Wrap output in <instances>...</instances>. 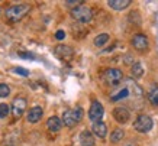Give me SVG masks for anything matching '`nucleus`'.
Segmentation results:
<instances>
[{
  "mask_svg": "<svg viewBox=\"0 0 158 146\" xmlns=\"http://www.w3.org/2000/svg\"><path fill=\"white\" fill-rule=\"evenodd\" d=\"M128 99H134V103L135 100H142V88L132 78H126V80L123 78V81L110 94V100L113 103L123 101Z\"/></svg>",
  "mask_w": 158,
  "mask_h": 146,
  "instance_id": "nucleus-1",
  "label": "nucleus"
},
{
  "mask_svg": "<svg viewBox=\"0 0 158 146\" xmlns=\"http://www.w3.org/2000/svg\"><path fill=\"white\" fill-rule=\"evenodd\" d=\"M29 10H31L29 5H13L6 9V18L10 22H19L29 13Z\"/></svg>",
  "mask_w": 158,
  "mask_h": 146,
  "instance_id": "nucleus-2",
  "label": "nucleus"
},
{
  "mask_svg": "<svg viewBox=\"0 0 158 146\" xmlns=\"http://www.w3.org/2000/svg\"><path fill=\"white\" fill-rule=\"evenodd\" d=\"M83 108L81 107H74L71 110H67L62 114V124H65L67 127H74L77 123L81 122L83 119Z\"/></svg>",
  "mask_w": 158,
  "mask_h": 146,
  "instance_id": "nucleus-3",
  "label": "nucleus"
},
{
  "mask_svg": "<svg viewBox=\"0 0 158 146\" xmlns=\"http://www.w3.org/2000/svg\"><path fill=\"white\" fill-rule=\"evenodd\" d=\"M71 16L73 19L80 22V23H89L93 19V12H91V9L89 6L80 5L77 7H74V9H71Z\"/></svg>",
  "mask_w": 158,
  "mask_h": 146,
  "instance_id": "nucleus-4",
  "label": "nucleus"
},
{
  "mask_svg": "<svg viewBox=\"0 0 158 146\" xmlns=\"http://www.w3.org/2000/svg\"><path fill=\"white\" fill-rule=\"evenodd\" d=\"M103 78H105L107 85H110V87H118V85L123 81V72L120 70H118V68H109V70H106Z\"/></svg>",
  "mask_w": 158,
  "mask_h": 146,
  "instance_id": "nucleus-5",
  "label": "nucleus"
},
{
  "mask_svg": "<svg viewBox=\"0 0 158 146\" xmlns=\"http://www.w3.org/2000/svg\"><path fill=\"white\" fill-rule=\"evenodd\" d=\"M154 126L152 119L147 116V114H141L136 117V120L134 122V129L139 133H148Z\"/></svg>",
  "mask_w": 158,
  "mask_h": 146,
  "instance_id": "nucleus-6",
  "label": "nucleus"
},
{
  "mask_svg": "<svg viewBox=\"0 0 158 146\" xmlns=\"http://www.w3.org/2000/svg\"><path fill=\"white\" fill-rule=\"evenodd\" d=\"M103 116H105V108H103L100 101L94 100V101L91 103L90 108H89V119H90L93 123H97V122H102Z\"/></svg>",
  "mask_w": 158,
  "mask_h": 146,
  "instance_id": "nucleus-7",
  "label": "nucleus"
},
{
  "mask_svg": "<svg viewBox=\"0 0 158 146\" xmlns=\"http://www.w3.org/2000/svg\"><path fill=\"white\" fill-rule=\"evenodd\" d=\"M26 106H28V101L25 97H16L12 103V113L16 119H19L23 116L25 110H26Z\"/></svg>",
  "mask_w": 158,
  "mask_h": 146,
  "instance_id": "nucleus-8",
  "label": "nucleus"
},
{
  "mask_svg": "<svg viewBox=\"0 0 158 146\" xmlns=\"http://www.w3.org/2000/svg\"><path fill=\"white\" fill-rule=\"evenodd\" d=\"M54 55L60 59H71L73 55H74V49L68 45H58V47L54 48Z\"/></svg>",
  "mask_w": 158,
  "mask_h": 146,
  "instance_id": "nucleus-9",
  "label": "nucleus"
},
{
  "mask_svg": "<svg viewBox=\"0 0 158 146\" xmlns=\"http://www.w3.org/2000/svg\"><path fill=\"white\" fill-rule=\"evenodd\" d=\"M132 47L136 51H145L149 47V41L144 33H136L134 38H132Z\"/></svg>",
  "mask_w": 158,
  "mask_h": 146,
  "instance_id": "nucleus-10",
  "label": "nucleus"
},
{
  "mask_svg": "<svg viewBox=\"0 0 158 146\" xmlns=\"http://www.w3.org/2000/svg\"><path fill=\"white\" fill-rule=\"evenodd\" d=\"M112 114H113V119H115L119 124H125V123L128 122L129 117H131L129 110H128L126 107H116V108H113Z\"/></svg>",
  "mask_w": 158,
  "mask_h": 146,
  "instance_id": "nucleus-11",
  "label": "nucleus"
},
{
  "mask_svg": "<svg viewBox=\"0 0 158 146\" xmlns=\"http://www.w3.org/2000/svg\"><path fill=\"white\" fill-rule=\"evenodd\" d=\"M44 116V110L42 107H39V106H35V107H32L31 110L28 112V114H26V120H28L29 123H38L41 119H42Z\"/></svg>",
  "mask_w": 158,
  "mask_h": 146,
  "instance_id": "nucleus-12",
  "label": "nucleus"
},
{
  "mask_svg": "<svg viewBox=\"0 0 158 146\" xmlns=\"http://www.w3.org/2000/svg\"><path fill=\"white\" fill-rule=\"evenodd\" d=\"M91 130H93V135L100 139H105L107 136V126H106L103 122H97L91 124Z\"/></svg>",
  "mask_w": 158,
  "mask_h": 146,
  "instance_id": "nucleus-13",
  "label": "nucleus"
},
{
  "mask_svg": "<svg viewBox=\"0 0 158 146\" xmlns=\"http://www.w3.org/2000/svg\"><path fill=\"white\" fill-rule=\"evenodd\" d=\"M62 120L60 117H57V116H52V117H49L48 120H47V127H48V130L49 132H52V133H57L60 132L62 129Z\"/></svg>",
  "mask_w": 158,
  "mask_h": 146,
  "instance_id": "nucleus-14",
  "label": "nucleus"
},
{
  "mask_svg": "<svg viewBox=\"0 0 158 146\" xmlns=\"http://www.w3.org/2000/svg\"><path fill=\"white\" fill-rule=\"evenodd\" d=\"M80 143H81V146H94L96 142H94L93 133L89 132V130H83L80 133Z\"/></svg>",
  "mask_w": 158,
  "mask_h": 146,
  "instance_id": "nucleus-15",
  "label": "nucleus"
},
{
  "mask_svg": "<svg viewBox=\"0 0 158 146\" xmlns=\"http://www.w3.org/2000/svg\"><path fill=\"white\" fill-rule=\"evenodd\" d=\"M107 5L113 10H123L131 5V0H109Z\"/></svg>",
  "mask_w": 158,
  "mask_h": 146,
  "instance_id": "nucleus-16",
  "label": "nucleus"
},
{
  "mask_svg": "<svg viewBox=\"0 0 158 146\" xmlns=\"http://www.w3.org/2000/svg\"><path fill=\"white\" fill-rule=\"evenodd\" d=\"M148 101L151 106L158 107V85L152 87V88L148 91Z\"/></svg>",
  "mask_w": 158,
  "mask_h": 146,
  "instance_id": "nucleus-17",
  "label": "nucleus"
},
{
  "mask_svg": "<svg viewBox=\"0 0 158 146\" xmlns=\"http://www.w3.org/2000/svg\"><path fill=\"white\" fill-rule=\"evenodd\" d=\"M131 74L135 77V78H139V77L144 75V65L141 62H135L131 67Z\"/></svg>",
  "mask_w": 158,
  "mask_h": 146,
  "instance_id": "nucleus-18",
  "label": "nucleus"
},
{
  "mask_svg": "<svg viewBox=\"0 0 158 146\" xmlns=\"http://www.w3.org/2000/svg\"><path fill=\"white\" fill-rule=\"evenodd\" d=\"M107 42H109V35H107V33H100V35H97L96 38H94V41H93L94 47H97V48L105 47Z\"/></svg>",
  "mask_w": 158,
  "mask_h": 146,
  "instance_id": "nucleus-19",
  "label": "nucleus"
},
{
  "mask_svg": "<svg viewBox=\"0 0 158 146\" xmlns=\"http://www.w3.org/2000/svg\"><path fill=\"white\" fill-rule=\"evenodd\" d=\"M123 137H125V132L122 129H115L113 132L110 133V142L112 143H119V142H122Z\"/></svg>",
  "mask_w": 158,
  "mask_h": 146,
  "instance_id": "nucleus-20",
  "label": "nucleus"
},
{
  "mask_svg": "<svg viewBox=\"0 0 158 146\" xmlns=\"http://www.w3.org/2000/svg\"><path fill=\"white\" fill-rule=\"evenodd\" d=\"M10 94V87L5 83H0V99H5Z\"/></svg>",
  "mask_w": 158,
  "mask_h": 146,
  "instance_id": "nucleus-21",
  "label": "nucleus"
},
{
  "mask_svg": "<svg viewBox=\"0 0 158 146\" xmlns=\"http://www.w3.org/2000/svg\"><path fill=\"white\" fill-rule=\"evenodd\" d=\"M10 113V108H9V106L6 103H2L0 104V119H5V117H7V114Z\"/></svg>",
  "mask_w": 158,
  "mask_h": 146,
  "instance_id": "nucleus-22",
  "label": "nucleus"
},
{
  "mask_svg": "<svg viewBox=\"0 0 158 146\" xmlns=\"http://www.w3.org/2000/svg\"><path fill=\"white\" fill-rule=\"evenodd\" d=\"M12 71H13L15 74H19V75H22V77H28L29 75V71L25 70V68H20V67H15Z\"/></svg>",
  "mask_w": 158,
  "mask_h": 146,
  "instance_id": "nucleus-23",
  "label": "nucleus"
},
{
  "mask_svg": "<svg viewBox=\"0 0 158 146\" xmlns=\"http://www.w3.org/2000/svg\"><path fill=\"white\" fill-rule=\"evenodd\" d=\"M65 5L71 6L73 9H74V7H77V6L83 5V2H81V0H67V2H65Z\"/></svg>",
  "mask_w": 158,
  "mask_h": 146,
  "instance_id": "nucleus-24",
  "label": "nucleus"
},
{
  "mask_svg": "<svg viewBox=\"0 0 158 146\" xmlns=\"http://www.w3.org/2000/svg\"><path fill=\"white\" fill-rule=\"evenodd\" d=\"M55 38H57L58 41H62V39L65 38V32H64V30H57V32H55Z\"/></svg>",
  "mask_w": 158,
  "mask_h": 146,
  "instance_id": "nucleus-25",
  "label": "nucleus"
},
{
  "mask_svg": "<svg viewBox=\"0 0 158 146\" xmlns=\"http://www.w3.org/2000/svg\"><path fill=\"white\" fill-rule=\"evenodd\" d=\"M19 55H20V58H29V59H34V57H32V54H26V52H20Z\"/></svg>",
  "mask_w": 158,
  "mask_h": 146,
  "instance_id": "nucleus-26",
  "label": "nucleus"
}]
</instances>
